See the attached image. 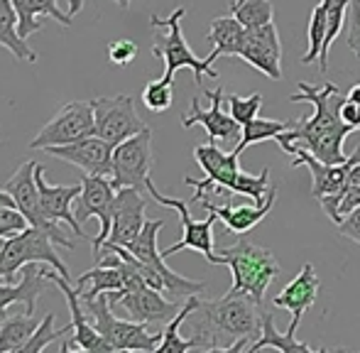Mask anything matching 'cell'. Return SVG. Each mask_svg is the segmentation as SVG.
Masks as SVG:
<instances>
[{"mask_svg":"<svg viewBox=\"0 0 360 353\" xmlns=\"http://www.w3.org/2000/svg\"><path fill=\"white\" fill-rule=\"evenodd\" d=\"M0 47H5L20 62L34 64L39 54L27 44V39L18 32V13L13 8V0H0Z\"/></svg>","mask_w":360,"mask_h":353,"instance_id":"cell-30","label":"cell"},{"mask_svg":"<svg viewBox=\"0 0 360 353\" xmlns=\"http://www.w3.org/2000/svg\"><path fill=\"white\" fill-rule=\"evenodd\" d=\"M292 167H307L311 174V196L316 201H321L323 196H341L348 189V172L358 162V153L353 150L351 158H346V162L328 165L321 162L319 158H314L309 150H292Z\"/></svg>","mask_w":360,"mask_h":353,"instance_id":"cell-17","label":"cell"},{"mask_svg":"<svg viewBox=\"0 0 360 353\" xmlns=\"http://www.w3.org/2000/svg\"><path fill=\"white\" fill-rule=\"evenodd\" d=\"M172 101H174V86H172V82L157 79V82H150L143 89V103L152 113H165V110H169Z\"/></svg>","mask_w":360,"mask_h":353,"instance_id":"cell-39","label":"cell"},{"mask_svg":"<svg viewBox=\"0 0 360 353\" xmlns=\"http://www.w3.org/2000/svg\"><path fill=\"white\" fill-rule=\"evenodd\" d=\"M162 229H165V221L162 219L145 221V226H143V231H140L138 238H135L133 243L123 245V248H128L135 258L143 260L145 265L155 267V270L160 272L162 280H165V295L167 297H172V300H189L191 295H201V292L206 290V282L181 277L179 272H174L169 265H167V258L160 253V248H157V233H160Z\"/></svg>","mask_w":360,"mask_h":353,"instance_id":"cell-9","label":"cell"},{"mask_svg":"<svg viewBox=\"0 0 360 353\" xmlns=\"http://www.w3.org/2000/svg\"><path fill=\"white\" fill-rule=\"evenodd\" d=\"M338 233L346 236V238L356 240L360 245V206H356L353 211H348L346 216H343V221L338 224Z\"/></svg>","mask_w":360,"mask_h":353,"instance_id":"cell-44","label":"cell"},{"mask_svg":"<svg viewBox=\"0 0 360 353\" xmlns=\"http://www.w3.org/2000/svg\"><path fill=\"white\" fill-rule=\"evenodd\" d=\"M96 133V118L91 101H69L67 105L59 108V113L30 140L32 150H47L59 148V145H69L76 140L86 138V135Z\"/></svg>","mask_w":360,"mask_h":353,"instance_id":"cell-14","label":"cell"},{"mask_svg":"<svg viewBox=\"0 0 360 353\" xmlns=\"http://www.w3.org/2000/svg\"><path fill=\"white\" fill-rule=\"evenodd\" d=\"M294 125V120H272V118H252L250 123L243 125V133L238 145L233 148V153L243 155L250 145L265 143V140H275L277 135H282Z\"/></svg>","mask_w":360,"mask_h":353,"instance_id":"cell-33","label":"cell"},{"mask_svg":"<svg viewBox=\"0 0 360 353\" xmlns=\"http://www.w3.org/2000/svg\"><path fill=\"white\" fill-rule=\"evenodd\" d=\"M262 94H252V96H238V94H226V105L228 113L238 120L240 125L250 123L252 118H257L262 108Z\"/></svg>","mask_w":360,"mask_h":353,"instance_id":"cell-38","label":"cell"},{"mask_svg":"<svg viewBox=\"0 0 360 353\" xmlns=\"http://www.w3.org/2000/svg\"><path fill=\"white\" fill-rule=\"evenodd\" d=\"M194 351L201 353H245L260 336L262 304L250 295L226 292L218 300H201L191 312Z\"/></svg>","mask_w":360,"mask_h":353,"instance_id":"cell-2","label":"cell"},{"mask_svg":"<svg viewBox=\"0 0 360 353\" xmlns=\"http://www.w3.org/2000/svg\"><path fill=\"white\" fill-rule=\"evenodd\" d=\"M0 206H15V199L5 189H0Z\"/></svg>","mask_w":360,"mask_h":353,"instance_id":"cell-47","label":"cell"},{"mask_svg":"<svg viewBox=\"0 0 360 353\" xmlns=\"http://www.w3.org/2000/svg\"><path fill=\"white\" fill-rule=\"evenodd\" d=\"M67 334H74V324L64 326V329H54V314H47L39 326L34 329V334L30 336V341L22 346L20 353H44L54 346V341L67 339Z\"/></svg>","mask_w":360,"mask_h":353,"instance_id":"cell-36","label":"cell"},{"mask_svg":"<svg viewBox=\"0 0 360 353\" xmlns=\"http://www.w3.org/2000/svg\"><path fill=\"white\" fill-rule=\"evenodd\" d=\"M5 240H8V238H0V255H3V248H5Z\"/></svg>","mask_w":360,"mask_h":353,"instance_id":"cell-50","label":"cell"},{"mask_svg":"<svg viewBox=\"0 0 360 353\" xmlns=\"http://www.w3.org/2000/svg\"><path fill=\"white\" fill-rule=\"evenodd\" d=\"M326 3V37H323L321 57H319V69L323 74L328 72V52L333 47V39L341 34L348 15V0H323Z\"/></svg>","mask_w":360,"mask_h":353,"instance_id":"cell-35","label":"cell"},{"mask_svg":"<svg viewBox=\"0 0 360 353\" xmlns=\"http://www.w3.org/2000/svg\"><path fill=\"white\" fill-rule=\"evenodd\" d=\"M152 130L145 128L138 135L123 140L113 150V181L115 189L133 186L147 194V184L152 181Z\"/></svg>","mask_w":360,"mask_h":353,"instance_id":"cell-12","label":"cell"},{"mask_svg":"<svg viewBox=\"0 0 360 353\" xmlns=\"http://www.w3.org/2000/svg\"><path fill=\"white\" fill-rule=\"evenodd\" d=\"M47 275L49 280L54 282V285L59 287V290L64 292V297H67V304H69V312H72V324H74V336H72V344H69V349H76V351H86V353H115L113 346L108 344V341L103 339V336L98 334V329H96L94 324H91V319L86 316L84 312V304H81V297H79V290L72 287V282H69V277H62L54 267H47Z\"/></svg>","mask_w":360,"mask_h":353,"instance_id":"cell-20","label":"cell"},{"mask_svg":"<svg viewBox=\"0 0 360 353\" xmlns=\"http://www.w3.org/2000/svg\"><path fill=\"white\" fill-rule=\"evenodd\" d=\"M113 3H118L123 10H125V8H130V0H113Z\"/></svg>","mask_w":360,"mask_h":353,"instance_id":"cell-49","label":"cell"},{"mask_svg":"<svg viewBox=\"0 0 360 353\" xmlns=\"http://www.w3.org/2000/svg\"><path fill=\"white\" fill-rule=\"evenodd\" d=\"M113 145L105 143L98 135H86V138L76 140L69 145H59V148H47L44 153H49L52 158L69 162L74 167L84 169L86 174H101L110 176L113 174Z\"/></svg>","mask_w":360,"mask_h":353,"instance_id":"cell-19","label":"cell"},{"mask_svg":"<svg viewBox=\"0 0 360 353\" xmlns=\"http://www.w3.org/2000/svg\"><path fill=\"white\" fill-rule=\"evenodd\" d=\"M204 96L211 101V108H201L199 98H191L189 110L181 115V125H184L186 130L194 128V125H204L211 143L221 140V143L238 145L243 125L238 123L231 113L223 110V103H226V91H223V86H216L214 91H204Z\"/></svg>","mask_w":360,"mask_h":353,"instance_id":"cell-16","label":"cell"},{"mask_svg":"<svg viewBox=\"0 0 360 353\" xmlns=\"http://www.w3.org/2000/svg\"><path fill=\"white\" fill-rule=\"evenodd\" d=\"M186 15V8H176L172 10V15L167 18H160V15H152L150 25L152 30H165V34L155 37V44H152V54L157 59L165 62V82H174V74L179 69H191L194 72V82L201 84L204 77L218 79V72L214 69V64L209 59H199L191 47L186 44L184 32H181V20Z\"/></svg>","mask_w":360,"mask_h":353,"instance_id":"cell-5","label":"cell"},{"mask_svg":"<svg viewBox=\"0 0 360 353\" xmlns=\"http://www.w3.org/2000/svg\"><path fill=\"white\" fill-rule=\"evenodd\" d=\"M245 34L248 30L233 15H228V18H214L211 20L209 37H206L214 49H211V54L206 59L214 64L218 57H238L243 49V42H245Z\"/></svg>","mask_w":360,"mask_h":353,"instance_id":"cell-27","label":"cell"},{"mask_svg":"<svg viewBox=\"0 0 360 353\" xmlns=\"http://www.w3.org/2000/svg\"><path fill=\"white\" fill-rule=\"evenodd\" d=\"M346 23H348L346 44H348V49L356 54V59L360 62V0H348Z\"/></svg>","mask_w":360,"mask_h":353,"instance_id":"cell-41","label":"cell"},{"mask_svg":"<svg viewBox=\"0 0 360 353\" xmlns=\"http://www.w3.org/2000/svg\"><path fill=\"white\" fill-rule=\"evenodd\" d=\"M37 326L39 321L34 314H8V319L0 324V353H20Z\"/></svg>","mask_w":360,"mask_h":353,"instance_id":"cell-31","label":"cell"},{"mask_svg":"<svg viewBox=\"0 0 360 353\" xmlns=\"http://www.w3.org/2000/svg\"><path fill=\"white\" fill-rule=\"evenodd\" d=\"M34 169H37V165H34L32 160H30V162H25L22 167L15 169V172L8 176V181H5L3 189L15 199V206L22 211V216L27 219L30 226H34V229H42L44 233L52 236V240L57 245L72 250L74 240L67 238V233L59 229V224H54V221H49L47 216H44L42 201H39L37 179H34Z\"/></svg>","mask_w":360,"mask_h":353,"instance_id":"cell-10","label":"cell"},{"mask_svg":"<svg viewBox=\"0 0 360 353\" xmlns=\"http://www.w3.org/2000/svg\"><path fill=\"white\" fill-rule=\"evenodd\" d=\"M84 304L86 316L91 319V324L98 329V334L108 341L115 349V353H125V351H138V353H152L157 351L162 341V331L160 334H150L147 324L133 319H118L113 314V304H110L108 292L94 297V300H81Z\"/></svg>","mask_w":360,"mask_h":353,"instance_id":"cell-6","label":"cell"},{"mask_svg":"<svg viewBox=\"0 0 360 353\" xmlns=\"http://www.w3.org/2000/svg\"><path fill=\"white\" fill-rule=\"evenodd\" d=\"M34 179H37V189H39V201H42V211L49 221L54 224H69V229L74 231L76 238H89L81 226V221L76 219V214L72 211V204L76 201V196L81 194V181L79 184H49L44 179V167L37 165L34 169Z\"/></svg>","mask_w":360,"mask_h":353,"instance_id":"cell-22","label":"cell"},{"mask_svg":"<svg viewBox=\"0 0 360 353\" xmlns=\"http://www.w3.org/2000/svg\"><path fill=\"white\" fill-rule=\"evenodd\" d=\"M289 101L311 103L314 115L294 120L292 128L277 135L275 140L280 143V148L287 155H292V150L297 148L309 150L314 158L328 165L346 162L343 143L353 133V128L341 120V103L346 101V96L338 91L336 84L326 82L323 86H311L307 82H299V91Z\"/></svg>","mask_w":360,"mask_h":353,"instance_id":"cell-1","label":"cell"},{"mask_svg":"<svg viewBox=\"0 0 360 353\" xmlns=\"http://www.w3.org/2000/svg\"><path fill=\"white\" fill-rule=\"evenodd\" d=\"M341 120L351 125L353 130H360V103L351 101L348 96H346V101L341 103Z\"/></svg>","mask_w":360,"mask_h":353,"instance_id":"cell-45","label":"cell"},{"mask_svg":"<svg viewBox=\"0 0 360 353\" xmlns=\"http://www.w3.org/2000/svg\"><path fill=\"white\" fill-rule=\"evenodd\" d=\"M218 265L231 267L233 285L228 292L233 295H250L257 304H265L267 287L272 285L277 275H280V263L277 258L262 245H255L248 240L245 236L236 240L228 248L216 250Z\"/></svg>","mask_w":360,"mask_h":353,"instance_id":"cell-4","label":"cell"},{"mask_svg":"<svg viewBox=\"0 0 360 353\" xmlns=\"http://www.w3.org/2000/svg\"><path fill=\"white\" fill-rule=\"evenodd\" d=\"M47 267H39V263H30L20 270V282L10 285V280L0 282V309H10V304H25L27 314H34L37 297L47 287Z\"/></svg>","mask_w":360,"mask_h":353,"instance_id":"cell-25","label":"cell"},{"mask_svg":"<svg viewBox=\"0 0 360 353\" xmlns=\"http://www.w3.org/2000/svg\"><path fill=\"white\" fill-rule=\"evenodd\" d=\"M238 57L272 82L282 79V42L275 23H267L257 30H248L245 42Z\"/></svg>","mask_w":360,"mask_h":353,"instance_id":"cell-18","label":"cell"},{"mask_svg":"<svg viewBox=\"0 0 360 353\" xmlns=\"http://www.w3.org/2000/svg\"><path fill=\"white\" fill-rule=\"evenodd\" d=\"M280 351V353H311L314 349L309 344H304V341H299L297 336H294V331H285V334H280L275 326V316H272V312L262 309V326H260V336H257L255 341L250 344V349L245 353H257V351Z\"/></svg>","mask_w":360,"mask_h":353,"instance_id":"cell-28","label":"cell"},{"mask_svg":"<svg viewBox=\"0 0 360 353\" xmlns=\"http://www.w3.org/2000/svg\"><path fill=\"white\" fill-rule=\"evenodd\" d=\"M275 199H277V186H272L270 194H267V199L262 201V204H255V201H252V204H240V206L216 204V201H211L209 196H206V199H201L199 204L204 206L206 211L216 214L218 219L223 221V226L231 231V233L245 236L248 231H252L267 214H270L272 206H275Z\"/></svg>","mask_w":360,"mask_h":353,"instance_id":"cell-24","label":"cell"},{"mask_svg":"<svg viewBox=\"0 0 360 353\" xmlns=\"http://www.w3.org/2000/svg\"><path fill=\"white\" fill-rule=\"evenodd\" d=\"M228 10L245 30H257L267 23H275L272 0H231Z\"/></svg>","mask_w":360,"mask_h":353,"instance_id":"cell-34","label":"cell"},{"mask_svg":"<svg viewBox=\"0 0 360 353\" xmlns=\"http://www.w3.org/2000/svg\"><path fill=\"white\" fill-rule=\"evenodd\" d=\"M135 57H138V44L133 39H118L108 44V59L115 67H128Z\"/></svg>","mask_w":360,"mask_h":353,"instance_id":"cell-42","label":"cell"},{"mask_svg":"<svg viewBox=\"0 0 360 353\" xmlns=\"http://www.w3.org/2000/svg\"><path fill=\"white\" fill-rule=\"evenodd\" d=\"M321 290V280H319L316 270H314L311 263H307L297 275L292 277V282L280 292V295L272 300V304L277 309H289L292 312V321H289V331L297 334L299 321L307 314V309H311L314 302H316V295Z\"/></svg>","mask_w":360,"mask_h":353,"instance_id":"cell-23","label":"cell"},{"mask_svg":"<svg viewBox=\"0 0 360 353\" xmlns=\"http://www.w3.org/2000/svg\"><path fill=\"white\" fill-rule=\"evenodd\" d=\"M199 302H201V295H191L189 300H184V304H181V309L176 312L174 319L167 321L157 351H160V353H189V351H194V341L181 339L179 329H181V324L186 321V316H191V312L199 307Z\"/></svg>","mask_w":360,"mask_h":353,"instance_id":"cell-32","label":"cell"},{"mask_svg":"<svg viewBox=\"0 0 360 353\" xmlns=\"http://www.w3.org/2000/svg\"><path fill=\"white\" fill-rule=\"evenodd\" d=\"M110 304L113 307H123L125 314L133 321L140 324H167L176 316V312L181 309L179 300H167L165 292L155 290L150 285H140L133 290H115L108 292Z\"/></svg>","mask_w":360,"mask_h":353,"instance_id":"cell-15","label":"cell"},{"mask_svg":"<svg viewBox=\"0 0 360 353\" xmlns=\"http://www.w3.org/2000/svg\"><path fill=\"white\" fill-rule=\"evenodd\" d=\"M356 206H360V184H351L341 196H338V204H336L338 219L343 221V216H346L348 211L356 209ZM341 221H338V224H341Z\"/></svg>","mask_w":360,"mask_h":353,"instance_id":"cell-43","label":"cell"},{"mask_svg":"<svg viewBox=\"0 0 360 353\" xmlns=\"http://www.w3.org/2000/svg\"><path fill=\"white\" fill-rule=\"evenodd\" d=\"M323 37H326V3H319L311 10V18H309L307 27V54L302 57V64H314L321 57Z\"/></svg>","mask_w":360,"mask_h":353,"instance_id":"cell-37","label":"cell"},{"mask_svg":"<svg viewBox=\"0 0 360 353\" xmlns=\"http://www.w3.org/2000/svg\"><path fill=\"white\" fill-rule=\"evenodd\" d=\"M30 263H44L54 267L62 277H72L67 265L54 250L52 236L44 233L42 229H34V226H27L25 231L5 240L3 255H0V280H13L15 272H20Z\"/></svg>","mask_w":360,"mask_h":353,"instance_id":"cell-7","label":"cell"},{"mask_svg":"<svg viewBox=\"0 0 360 353\" xmlns=\"http://www.w3.org/2000/svg\"><path fill=\"white\" fill-rule=\"evenodd\" d=\"M84 10V0H69V15H79Z\"/></svg>","mask_w":360,"mask_h":353,"instance_id":"cell-46","label":"cell"},{"mask_svg":"<svg viewBox=\"0 0 360 353\" xmlns=\"http://www.w3.org/2000/svg\"><path fill=\"white\" fill-rule=\"evenodd\" d=\"M91 108H94L96 118V135L113 148L147 128L135 108L133 96H101V98L91 101Z\"/></svg>","mask_w":360,"mask_h":353,"instance_id":"cell-13","label":"cell"},{"mask_svg":"<svg viewBox=\"0 0 360 353\" xmlns=\"http://www.w3.org/2000/svg\"><path fill=\"white\" fill-rule=\"evenodd\" d=\"M74 287L79 290L81 300H94L103 292L125 290V277L118 265H94L84 275L76 277Z\"/></svg>","mask_w":360,"mask_h":353,"instance_id":"cell-29","label":"cell"},{"mask_svg":"<svg viewBox=\"0 0 360 353\" xmlns=\"http://www.w3.org/2000/svg\"><path fill=\"white\" fill-rule=\"evenodd\" d=\"M27 219L18 206H0V238H8L27 229Z\"/></svg>","mask_w":360,"mask_h":353,"instance_id":"cell-40","label":"cell"},{"mask_svg":"<svg viewBox=\"0 0 360 353\" xmlns=\"http://www.w3.org/2000/svg\"><path fill=\"white\" fill-rule=\"evenodd\" d=\"M147 194H150L160 206L174 209L176 214H179L181 238L176 240L174 245H169L167 250H162V255H165V258H172V255L179 253V250H196V253L204 255L211 265H218V255L214 250V224L218 221V216L209 211V216H206L204 221H194L189 214V201L176 199V196H165L155 186V181L147 184Z\"/></svg>","mask_w":360,"mask_h":353,"instance_id":"cell-8","label":"cell"},{"mask_svg":"<svg viewBox=\"0 0 360 353\" xmlns=\"http://www.w3.org/2000/svg\"><path fill=\"white\" fill-rule=\"evenodd\" d=\"M145 206L147 199L143 191L133 189V186H123L115 189L113 199V226H110V236L105 243L108 245H128L140 236L145 226ZM103 243V245H105Z\"/></svg>","mask_w":360,"mask_h":353,"instance_id":"cell-21","label":"cell"},{"mask_svg":"<svg viewBox=\"0 0 360 353\" xmlns=\"http://www.w3.org/2000/svg\"><path fill=\"white\" fill-rule=\"evenodd\" d=\"M13 8L18 13V32L22 39H30L34 32L42 30V18H54L62 27H72V15L62 13L57 0H13Z\"/></svg>","mask_w":360,"mask_h":353,"instance_id":"cell-26","label":"cell"},{"mask_svg":"<svg viewBox=\"0 0 360 353\" xmlns=\"http://www.w3.org/2000/svg\"><path fill=\"white\" fill-rule=\"evenodd\" d=\"M113 199H115V186L110 181V176L101 174H84L81 176V194L76 196V219L81 224L91 221L96 216L98 219V236L91 243L94 258L101 255V248L108 240L110 226H113Z\"/></svg>","mask_w":360,"mask_h":353,"instance_id":"cell-11","label":"cell"},{"mask_svg":"<svg viewBox=\"0 0 360 353\" xmlns=\"http://www.w3.org/2000/svg\"><path fill=\"white\" fill-rule=\"evenodd\" d=\"M348 98L351 101H356V103H360V84H356L351 91H348Z\"/></svg>","mask_w":360,"mask_h":353,"instance_id":"cell-48","label":"cell"},{"mask_svg":"<svg viewBox=\"0 0 360 353\" xmlns=\"http://www.w3.org/2000/svg\"><path fill=\"white\" fill-rule=\"evenodd\" d=\"M238 153H223L216 143H206L194 148V160L204 169V179L184 176V184L194 186L191 201L199 204L201 199H216L223 196L228 199L231 194H243L255 204H262L270 194V169H262L260 174H248L238 165Z\"/></svg>","mask_w":360,"mask_h":353,"instance_id":"cell-3","label":"cell"}]
</instances>
